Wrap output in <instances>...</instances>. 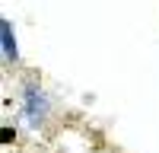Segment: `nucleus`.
<instances>
[{"label":"nucleus","mask_w":159,"mask_h":153,"mask_svg":"<svg viewBox=\"0 0 159 153\" xmlns=\"http://www.w3.org/2000/svg\"><path fill=\"white\" fill-rule=\"evenodd\" d=\"M0 35H3V58H7V61H16L19 51H16V38H13V26H10L7 19L0 22Z\"/></svg>","instance_id":"f257e3e1"},{"label":"nucleus","mask_w":159,"mask_h":153,"mask_svg":"<svg viewBox=\"0 0 159 153\" xmlns=\"http://www.w3.org/2000/svg\"><path fill=\"white\" fill-rule=\"evenodd\" d=\"M25 99H29V115H32V118L45 112V105H42V102H45V96H42V93H35V89H29V93H25Z\"/></svg>","instance_id":"f03ea898"}]
</instances>
